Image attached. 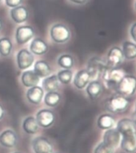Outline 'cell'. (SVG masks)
Segmentation results:
<instances>
[{"label":"cell","instance_id":"obj_37","mask_svg":"<svg viewBox=\"0 0 136 153\" xmlns=\"http://www.w3.org/2000/svg\"><path fill=\"white\" fill-rule=\"evenodd\" d=\"M14 153H21V152H14Z\"/></svg>","mask_w":136,"mask_h":153},{"label":"cell","instance_id":"obj_10","mask_svg":"<svg viewBox=\"0 0 136 153\" xmlns=\"http://www.w3.org/2000/svg\"><path fill=\"white\" fill-rule=\"evenodd\" d=\"M34 36V28L31 26H20L16 30L15 39L18 45H24L31 40Z\"/></svg>","mask_w":136,"mask_h":153},{"label":"cell","instance_id":"obj_14","mask_svg":"<svg viewBox=\"0 0 136 153\" xmlns=\"http://www.w3.org/2000/svg\"><path fill=\"white\" fill-rule=\"evenodd\" d=\"M43 97H44V90L38 85L31 87L26 92L27 100L34 105L40 104Z\"/></svg>","mask_w":136,"mask_h":153},{"label":"cell","instance_id":"obj_16","mask_svg":"<svg viewBox=\"0 0 136 153\" xmlns=\"http://www.w3.org/2000/svg\"><path fill=\"white\" fill-rule=\"evenodd\" d=\"M21 82L25 87H33L39 83L40 76L34 70H27L22 74Z\"/></svg>","mask_w":136,"mask_h":153},{"label":"cell","instance_id":"obj_31","mask_svg":"<svg viewBox=\"0 0 136 153\" xmlns=\"http://www.w3.org/2000/svg\"><path fill=\"white\" fill-rule=\"evenodd\" d=\"M23 2V0H5L6 5L9 7L14 8L20 6Z\"/></svg>","mask_w":136,"mask_h":153},{"label":"cell","instance_id":"obj_26","mask_svg":"<svg viewBox=\"0 0 136 153\" xmlns=\"http://www.w3.org/2000/svg\"><path fill=\"white\" fill-rule=\"evenodd\" d=\"M61 94L56 91L47 92L44 97V102L49 107H55L60 102Z\"/></svg>","mask_w":136,"mask_h":153},{"label":"cell","instance_id":"obj_25","mask_svg":"<svg viewBox=\"0 0 136 153\" xmlns=\"http://www.w3.org/2000/svg\"><path fill=\"white\" fill-rule=\"evenodd\" d=\"M123 53L124 58L133 60L136 58V45L130 41H125L123 44Z\"/></svg>","mask_w":136,"mask_h":153},{"label":"cell","instance_id":"obj_4","mask_svg":"<svg viewBox=\"0 0 136 153\" xmlns=\"http://www.w3.org/2000/svg\"><path fill=\"white\" fill-rule=\"evenodd\" d=\"M50 38L57 44H63L70 40L71 32L65 24H56L51 27L50 31Z\"/></svg>","mask_w":136,"mask_h":153},{"label":"cell","instance_id":"obj_40","mask_svg":"<svg viewBox=\"0 0 136 153\" xmlns=\"http://www.w3.org/2000/svg\"><path fill=\"white\" fill-rule=\"evenodd\" d=\"M1 1H2V0H0V3H1Z\"/></svg>","mask_w":136,"mask_h":153},{"label":"cell","instance_id":"obj_38","mask_svg":"<svg viewBox=\"0 0 136 153\" xmlns=\"http://www.w3.org/2000/svg\"><path fill=\"white\" fill-rule=\"evenodd\" d=\"M135 112H136V105H135Z\"/></svg>","mask_w":136,"mask_h":153},{"label":"cell","instance_id":"obj_6","mask_svg":"<svg viewBox=\"0 0 136 153\" xmlns=\"http://www.w3.org/2000/svg\"><path fill=\"white\" fill-rule=\"evenodd\" d=\"M124 56L123 51L119 47H113L110 48L107 56V66L108 68H117V66L122 64Z\"/></svg>","mask_w":136,"mask_h":153},{"label":"cell","instance_id":"obj_11","mask_svg":"<svg viewBox=\"0 0 136 153\" xmlns=\"http://www.w3.org/2000/svg\"><path fill=\"white\" fill-rule=\"evenodd\" d=\"M18 135L12 130H5L0 134V144L4 148H12L17 145Z\"/></svg>","mask_w":136,"mask_h":153},{"label":"cell","instance_id":"obj_8","mask_svg":"<svg viewBox=\"0 0 136 153\" xmlns=\"http://www.w3.org/2000/svg\"><path fill=\"white\" fill-rule=\"evenodd\" d=\"M34 61V57L33 53L29 52L27 49L23 48L18 51L17 54V65L18 69L21 70H25L28 69L33 65Z\"/></svg>","mask_w":136,"mask_h":153},{"label":"cell","instance_id":"obj_30","mask_svg":"<svg viewBox=\"0 0 136 153\" xmlns=\"http://www.w3.org/2000/svg\"><path fill=\"white\" fill-rule=\"evenodd\" d=\"M94 153H114V148H110L102 142L95 148Z\"/></svg>","mask_w":136,"mask_h":153},{"label":"cell","instance_id":"obj_36","mask_svg":"<svg viewBox=\"0 0 136 153\" xmlns=\"http://www.w3.org/2000/svg\"><path fill=\"white\" fill-rule=\"evenodd\" d=\"M134 122L136 124V112H135V114H134Z\"/></svg>","mask_w":136,"mask_h":153},{"label":"cell","instance_id":"obj_35","mask_svg":"<svg viewBox=\"0 0 136 153\" xmlns=\"http://www.w3.org/2000/svg\"><path fill=\"white\" fill-rule=\"evenodd\" d=\"M2 28H3V22L0 19V31L2 30Z\"/></svg>","mask_w":136,"mask_h":153},{"label":"cell","instance_id":"obj_9","mask_svg":"<svg viewBox=\"0 0 136 153\" xmlns=\"http://www.w3.org/2000/svg\"><path fill=\"white\" fill-rule=\"evenodd\" d=\"M34 153H53V146L50 140L43 136L36 137L32 141Z\"/></svg>","mask_w":136,"mask_h":153},{"label":"cell","instance_id":"obj_24","mask_svg":"<svg viewBox=\"0 0 136 153\" xmlns=\"http://www.w3.org/2000/svg\"><path fill=\"white\" fill-rule=\"evenodd\" d=\"M34 71L40 77H47L51 73V68L49 64L45 61H38L34 65Z\"/></svg>","mask_w":136,"mask_h":153},{"label":"cell","instance_id":"obj_27","mask_svg":"<svg viewBox=\"0 0 136 153\" xmlns=\"http://www.w3.org/2000/svg\"><path fill=\"white\" fill-rule=\"evenodd\" d=\"M12 43L9 38L3 37L0 39V54L3 56H8L12 50Z\"/></svg>","mask_w":136,"mask_h":153},{"label":"cell","instance_id":"obj_21","mask_svg":"<svg viewBox=\"0 0 136 153\" xmlns=\"http://www.w3.org/2000/svg\"><path fill=\"white\" fill-rule=\"evenodd\" d=\"M102 84L99 81H92L89 82L86 86V94L91 99L94 100L99 97L102 94Z\"/></svg>","mask_w":136,"mask_h":153},{"label":"cell","instance_id":"obj_19","mask_svg":"<svg viewBox=\"0 0 136 153\" xmlns=\"http://www.w3.org/2000/svg\"><path fill=\"white\" fill-rule=\"evenodd\" d=\"M31 53L35 55H43L48 51V45L41 38H35L32 40L30 45Z\"/></svg>","mask_w":136,"mask_h":153},{"label":"cell","instance_id":"obj_34","mask_svg":"<svg viewBox=\"0 0 136 153\" xmlns=\"http://www.w3.org/2000/svg\"><path fill=\"white\" fill-rule=\"evenodd\" d=\"M4 115H5V110L3 108V106L0 104V120L3 119Z\"/></svg>","mask_w":136,"mask_h":153},{"label":"cell","instance_id":"obj_17","mask_svg":"<svg viewBox=\"0 0 136 153\" xmlns=\"http://www.w3.org/2000/svg\"><path fill=\"white\" fill-rule=\"evenodd\" d=\"M91 81V75L87 69H81L75 74L74 78V85L79 90L84 89Z\"/></svg>","mask_w":136,"mask_h":153},{"label":"cell","instance_id":"obj_32","mask_svg":"<svg viewBox=\"0 0 136 153\" xmlns=\"http://www.w3.org/2000/svg\"><path fill=\"white\" fill-rule=\"evenodd\" d=\"M130 35H131L132 40H133L135 42H136V23H135V24L131 27Z\"/></svg>","mask_w":136,"mask_h":153},{"label":"cell","instance_id":"obj_5","mask_svg":"<svg viewBox=\"0 0 136 153\" xmlns=\"http://www.w3.org/2000/svg\"><path fill=\"white\" fill-rule=\"evenodd\" d=\"M107 64L103 60L99 57H92L87 63V71L91 75V79H95L103 73L106 68Z\"/></svg>","mask_w":136,"mask_h":153},{"label":"cell","instance_id":"obj_20","mask_svg":"<svg viewBox=\"0 0 136 153\" xmlns=\"http://www.w3.org/2000/svg\"><path fill=\"white\" fill-rule=\"evenodd\" d=\"M39 125L37 123V120L33 116L26 117L23 123V129L26 134L34 135L39 131Z\"/></svg>","mask_w":136,"mask_h":153},{"label":"cell","instance_id":"obj_23","mask_svg":"<svg viewBox=\"0 0 136 153\" xmlns=\"http://www.w3.org/2000/svg\"><path fill=\"white\" fill-rule=\"evenodd\" d=\"M115 125V119L109 114H103L99 117L97 120V126L102 130H108L113 128Z\"/></svg>","mask_w":136,"mask_h":153},{"label":"cell","instance_id":"obj_3","mask_svg":"<svg viewBox=\"0 0 136 153\" xmlns=\"http://www.w3.org/2000/svg\"><path fill=\"white\" fill-rule=\"evenodd\" d=\"M102 79L109 88L115 89L117 85L123 76L125 75L123 70L118 68H108L107 67L102 74Z\"/></svg>","mask_w":136,"mask_h":153},{"label":"cell","instance_id":"obj_39","mask_svg":"<svg viewBox=\"0 0 136 153\" xmlns=\"http://www.w3.org/2000/svg\"><path fill=\"white\" fill-rule=\"evenodd\" d=\"M135 9H136V3H135Z\"/></svg>","mask_w":136,"mask_h":153},{"label":"cell","instance_id":"obj_18","mask_svg":"<svg viewBox=\"0 0 136 153\" xmlns=\"http://www.w3.org/2000/svg\"><path fill=\"white\" fill-rule=\"evenodd\" d=\"M121 148L127 153H134L136 152V133L122 136Z\"/></svg>","mask_w":136,"mask_h":153},{"label":"cell","instance_id":"obj_12","mask_svg":"<svg viewBox=\"0 0 136 153\" xmlns=\"http://www.w3.org/2000/svg\"><path fill=\"white\" fill-rule=\"evenodd\" d=\"M117 131L120 133L121 136L131 135L136 133V124L130 119H123L117 123Z\"/></svg>","mask_w":136,"mask_h":153},{"label":"cell","instance_id":"obj_22","mask_svg":"<svg viewBox=\"0 0 136 153\" xmlns=\"http://www.w3.org/2000/svg\"><path fill=\"white\" fill-rule=\"evenodd\" d=\"M60 82L58 79L57 75L48 76L42 81V89L47 92L56 91L59 88Z\"/></svg>","mask_w":136,"mask_h":153},{"label":"cell","instance_id":"obj_33","mask_svg":"<svg viewBox=\"0 0 136 153\" xmlns=\"http://www.w3.org/2000/svg\"><path fill=\"white\" fill-rule=\"evenodd\" d=\"M71 3H75V4H84L86 3L88 0H70Z\"/></svg>","mask_w":136,"mask_h":153},{"label":"cell","instance_id":"obj_15","mask_svg":"<svg viewBox=\"0 0 136 153\" xmlns=\"http://www.w3.org/2000/svg\"><path fill=\"white\" fill-rule=\"evenodd\" d=\"M11 17L16 24L24 23L29 18L28 9L22 5L12 8L11 11Z\"/></svg>","mask_w":136,"mask_h":153},{"label":"cell","instance_id":"obj_7","mask_svg":"<svg viewBox=\"0 0 136 153\" xmlns=\"http://www.w3.org/2000/svg\"><path fill=\"white\" fill-rule=\"evenodd\" d=\"M35 119L39 127L42 128H48L51 127L55 123V115L52 111L42 109L37 113Z\"/></svg>","mask_w":136,"mask_h":153},{"label":"cell","instance_id":"obj_2","mask_svg":"<svg viewBox=\"0 0 136 153\" xmlns=\"http://www.w3.org/2000/svg\"><path fill=\"white\" fill-rule=\"evenodd\" d=\"M116 90L124 97H131L136 91V77L133 75H124L118 82Z\"/></svg>","mask_w":136,"mask_h":153},{"label":"cell","instance_id":"obj_13","mask_svg":"<svg viewBox=\"0 0 136 153\" xmlns=\"http://www.w3.org/2000/svg\"><path fill=\"white\" fill-rule=\"evenodd\" d=\"M121 141L120 133L117 129L110 128L106 131L103 135V143L112 148H117Z\"/></svg>","mask_w":136,"mask_h":153},{"label":"cell","instance_id":"obj_1","mask_svg":"<svg viewBox=\"0 0 136 153\" xmlns=\"http://www.w3.org/2000/svg\"><path fill=\"white\" fill-rule=\"evenodd\" d=\"M129 99L123 95L118 94L110 97L105 102V108L110 113H120L127 109Z\"/></svg>","mask_w":136,"mask_h":153},{"label":"cell","instance_id":"obj_28","mask_svg":"<svg viewBox=\"0 0 136 153\" xmlns=\"http://www.w3.org/2000/svg\"><path fill=\"white\" fill-rule=\"evenodd\" d=\"M57 63L63 69H71L74 66V59L71 55L64 54L59 56Z\"/></svg>","mask_w":136,"mask_h":153},{"label":"cell","instance_id":"obj_29","mask_svg":"<svg viewBox=\"0 0 136 153\" xmlns=\"http://www.w3.org/2000/svg\"><path fill=\"white\" fill-rule=\"evenodd\" d=\"M58 79L60 83L64 85H68L72 80L73 77V73L71 69H63L58 72L57 74Z\"/></svg>","mask_w":136,"mask_h":153}]
</instances>
